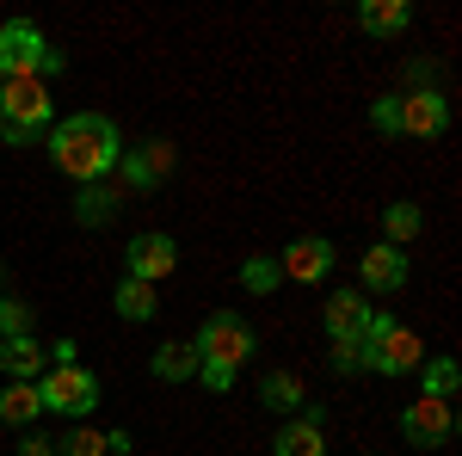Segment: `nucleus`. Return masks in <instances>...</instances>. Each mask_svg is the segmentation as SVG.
Returning a JSON list of instances; mask_svg holds the SVG:
<instances>
[{
	"mask_svg": "<svg viewBox=\"0 0 462 456\" xmlns=\"http://www.w3.org/2000/svg\"><path fill=\"white\" fill-rule=\"evenodd\" d=\"M43 148H50L56 173H69L74 185H99V179L117 167L124 136H117V124H111L106 111H74V117H56V124H50Z\"/></svg>",
	"mask_w": 462,
	"mask_h": 456,
	"instance_id": "f257e3e1",
	"label": "nucleus"
},
{
	"mask_svg": "<svg viewBox=\"0 0 462 456\" xmlns=\"http://www.w3.org/2000/svg\"><path fill=\"white\" fill-rule=\"evenodd\" d=\"M50 124H56V99L43 80H0V142L32 148L50 136Z\"/></svg>",
	"mask_w": 462,
	"mask_h": 456,
	"instance_id": "f03ea898",
	"label": "nucleus"
},
{
	"mask_svg": "<svg viewBox=\"0 0 462 456\" xmlns=\"http://www.w3.org/2000/svg\"><path fill=\"white\" fill-rule=\"evenodd\" d=\"M62 69H69L62 50H50V37L37 32L32 19L0 25V80H50Z\"/></svg>",
	"mask_w": 462,
	"mask_h": 456,
	"instance_id": "7ed1b4c3",
	"label": "nucleus"
},
{
	"mask_svg": "<svg viewBox=\"0 0 462 456\" xmlns=\"http://www.w3.org/2000/svg\"><path fill=\"white\" fill-rule=\"evenodd\" d=\"M37 401H43V414H62V420L80 425L93 407H99V377L80 370V364H69V370H43V377H37Z\"/></svg>",
	"mask_w": 462,
	"mask_h": 456,
	"instance_id": "20e7f679",
	"label": "nucleus"
},
{
	"mask_svg": "<svg viewBox=\"0 0 462 456\" xmlns=\"http://www.w3.org/2000/svg\"><path fill=\"white\" fill-rule=\"evenodd\" d=\"M191 351H198V364L210 358V364H247L253 351H259V340H253V327L241 315H228V309H216L204 327H198V340H191Z\"/></svg>",
	"mask_w": 462,
	"mask_h": 456,
	"instance_id": "39448f33",
	"label": "nucleus"
},
{
	"mask_svg": "<svg viewBox=\"0 0 462 456\" xmlns=\"http://www.w3.org/2000/svg\"><path fill=\"white\" fill-rule=\"evenodd\" d=\"M420 364H426V340L407 333V327H389V333H376V340L357 346V370H376V377H407Z\"/></svg>",
	"mask_w": 462,
	"mask_h": 456,
	"instance_id": "423d86ee",
	"label": "nucleus"
},
{
	"mask_svg": "<svg viewBox=\"0 0 462 456\" xmlns=\"http://www.w3.org/2000/svg\"><path fill=\"white\" fill-rule=\"evenodd\" d=\"M401 438H407L413 451L450 444V438H457V407H450V401H431V395H413V401L401 407Z\"/></svg>",
	"mask_w": 462,
	"mask_h": 456,
	"instance_id": "0eeeda50",
	"label": "nucleus"
},
{
	"mask_svg": "<svg viewBox=\"0 0 462 456\" xmlns=\"http://www.w3.org/2000/svg\"><path fill=\"white\" fill-rule=\"evenodd\" d=\"M179 167V148L167 136H148L143 148H130V154H117V167L111 173L124 179V191H154V185H167V173Z\"/></svg>",
	"mask_w": 462,
	"mask_h": 456,
	"instance_id": "6e6552de",
	"label": "nucleus"
},
{
	"mask_svg": "<svg viewBox=\"0 0 462 456\" xmlns=\"http://www.w3.org/2000/svg\"><path fill=\"white\" fill-rule=\"evenodd\" d=\"M167 272H179V241H173V235H161V228H148V235H130V247H124V278L161 284Z\"/></svg>",
	"mask_w": 462,
	"mask_h": 456,
	"instance_id": "1a4fd4ad",
	"label": "nucleus"
},
{
	"mask_svg": "<svg viewBox=\"0 0 462 456\" xmlns=\"http://www.w3.org/2000/svg\"><path fill=\"white\" fill-rule=\"evenodd\" d=\"M444 130H450V99H444L438 87H413V93H401V136L438 142Z\"/></svg>",
	"mask_w": 462,
	"mask_h": 456,
	"instance_id": "9d476101",
	"label": "nucleus"
},
{
	"mask_svg": "<svg viewBox=\"0 0 462 456\" xmlns=\"http://www.w3.org/2000/svg\"><path fill=\"white\" fill-rule=\"evenodd\" d=\"M333 241L327 235H296V241L284 247V259H278V272L284 278H296V284H327L333 278Z\"/></svg>",
	"mask_w": 462,
	"mask_h": 456,
	"instance_id": "9b49d317",
	"label": "nucleus"
},
{
	"mask_svg": "<svg viewBox=\"0 0 462 456\" xmlns=\"http://www.w3.org/2000/svg\"><path fill=\"white\" fill-rule=\"evenodd\" d=\"M272 456H327V407H302V420L278 425V438H272Z\"/></svg>",
	"mask_w": 462,
	"mask_h": 456,
	"instance_id": "f8f14e48",
	"label": "nucleus"
},
{
	"mask_svg": "<svg viewBox=\"0 0 462 456\" xmlns=\"http://www.w3.org/2000/svg\"><path fill=\"white\" fill-rule=\"evenodd\" d=\"M357 278H364V290H376V296H389V290H401V284L413 278V265H407V253L389 241H376L364 259H357Z\"/></svg>",
	"mask_w": 462,
	"mask_h": 456,
	"instance_id": "ddd939ff",
	"label": "nucleus"
},
{
	"mask_svg": "<svg viewBox=\"0 0 462 456\" xmlns=\"http://www.w3.org/2000/svg\"><path fill=\"white\" fill-rule=\"evenodd\" d=\"M364 321H370V296L364 290H333L327 296V340L333 346H357L364 340Z\"/></svg>",
	"mask_w": 462,
	"mask_h": 456,
	"instance_id": "4468645a",
	"label": "nucleus"
},
{
	"mask_svg": "<svg viewBox=\"0 0 462 456\" xmlns=\"http://www.w3.org/2000/svg\"><path fill=\"white\" fill-rule=\"evenodd\" d=\"M0 370H6V383H37V377L50 370V351L37 346L32 333H19V340H0Z\"/></svg>",
	"mask_w": 462,
	"mask_h": 456,
	"instance_id": "2eb2a0df",
	"label": "nucleus"
},
{
	"mask_svg": "<svg viewBox=\"0 0 462 456\" xmlns=\"http://www.w3.org/2000/svg\"><path fill=\"white\" fill-rule=\"evenodd\" d=\"M357 25H364V37H401L413 25V6L407 0H364L357 6Z\"/></svg>",
	"mask_w": 462,
	"mask_h": 456,
	"instance_id": "dca6fc26",
	"label": "nucleus"
},
{
	"mask_svg": "<svg viewBox=\"0 0 462 456\" xmlns=\"http://www.w3.org/2000/svg\"><path fill=\"white\" fill-rule=\"evenodd\" d=\"M117 210H124V191L106 185V179H99V185H80V198H74V222H80V228H106Z\"/></svg>",
	"mask_w": 462,
	"mask_h": 456,
	"instance_id": "f3484780",
	"label": "nucleus"
},
{
	"mask_svg": "<svg viewBox=\"0 0 462 456\" xmlns=\"http://www.w3.org/2000/svg\"><path fill=\"white\" fill-rule=\"evenodd\" d=\"M37 414H43V401H37V383H6V388H0V425H13V432H32Z\"/></svg>",
	"mask_w": 462,
	"mask_h": 456,
	"instance_id": "a211bd4d",
	"label": "nucleus"
},
{
	"mask_svg": "<svg viewBox=\"0 0 462 456\" xmlns=\"http://www.w3.org/2000/svg\"><path fill=\"white\" fill-rule=\"evenodd\" d=\"M148 370H154L161 383H191V377H198V351H191V340H185V346H179V340H167V346H154Z\"/></svg>",
	"mask_w": 462,
	"mask_h": 456,
	"instance_id": "6ab92c4d",
	"label": "nucleus"
},
{
	"mask_svg": "<svg viewBox=\"0 0 462 456\" xmlns=\"http://www.w3.org/2000/svg\"><path fill=\"white\" fill-rule=\"evenodd\" d=\"M111 309H117L124 321H136V327H143V321H154V315H161V296H154V284L124 278V284H117V296H111Z\"/></svg>",
	"mask_w": 462,
	"mask_h": 456,
	"instance_id": "aec40b11",
	"label": "nucleus"
},
{
	"mask_svg": "<svg viewBox=\"0 0 462 456\" xmlns=\"http://www.w3.org/2000/svg\"><path fill=\"white\" fill-rule=\"evenodd\" d=\"M259 401H265L272 414H296L309 395H302V377H296V370H272V377L259 383Z\"/></svg>",
	"mask_w": 462,
	"mask_h": 456,
	"instance_id": "412c9836",
	"label": "nucleus"
},
{
	"mask_svg": "<svg viewBox=\"0 0 462 456\" xmlns=\"http://www.w3.org/2000/svg\"><path fill=\"white\" fill-rule=\"evenodd\" d=\"M420 228H426V210H420V204H389V210H383V235H389V247H401V253L420 241Z\"/></svg>",
	"mask_w": 462,
	"mask_h": 456,
	"instance_id": "4be33fe9",
	"label": "nucleus"
},
{
	"mask_svg": "<svg viewBox=\"0 0 462 456\" xmlns=\"http://www.w3.org/2000/svg\"><path fill=\"white\" fill-rule=\"evenodd\" d=\"M457 383H462V364H457V358H431V364H426V395H431V401H450Z\"/></svg>",
	"mask_w": 462,
	"mask_h": 456,
	"instance_id": "5701e85b",
	"label": "nucleus"
},
{
	"mask_svg": "<svg viewBox=\"0 0 462 456\" xmlns=\"http://www.w3.org/2000/svg\"><path fill=\"white\" fill-rule=\"evenodd\" d=\"M56 456H106V432H93V425L80 420L74 432L56 438Z\"/></svg>",
	"mask_w": 462,
	"mask_h": 456,
	"instance_id": "b1692460",
	"label": "nucleus"
},
{
	"mask_svg": "<svg viewBox=\"0 0 462 456\" xmlns=\"http://www.w3.org/2000/svg\"><path fill=\"white\" fill-rule=\"evenodd\" d=\"M278 278H284V272H278V259H265V253H253L247 265H241V284H247L253 296H265V290H278Z\"/></svg>",
	"mask_w": 462,
	"mask_h": 456,
	"instance_id": "393cba45",
	"label": "nucleus"
},
{
	"mask_svg": "<svg viewBox=\"0 0 462 456\" xmlns=\"http://www.w3.org/2000/svg\"><path fill=\"white\" fill-rule=\"evenodd\" d=\"M32 333V302L25 296H0V340H19Z\"/></svg>",
	"mask_w": 462,
	"mask_h": 456,
	"instance_id": "a878e982",
	"label": "nucleus"
},
{
	"mask_svg": "<svg viewBox=\"0 0 462 456\" xmlns=\"http://www.w3.org/2000/svg\"><path fill=\"white\" fill-rule=\"evenodd\" d=\"M198 383L210 388V395H235L241 370H235V364H210V358H204V364H198Z\"/></svg>",
	"mask_w": 462,
	"mask_h": 456,
	"instance_id": "bb28decb",
	"label": "nucleus"
},
{
	"mask_svg": "<svg viewBox=\"0 0 462 456\" xmlns=\"http://www.w3.org/2000/svg\"><path fill=\"white\" fill-rule=\"evenodd\" d=\"M370 124H376L383 136H401V93H389V99H376V106H370Z\"/></svg>",
	"mask_w": 462,
	"mask_h": 456,
	"instance_id": "cd10ccee",
	"label": "nucleus"
},
{
	"mask_svg": "<svg viewBox=\"0 0 462 456\" xmlns=\"http://www.w3.org/2000/svg\"><path fill=\"white\" fill-rule=\"evenodd\" d=\"M19 456H56V438H43V432H19Z\"/></svg>",
	"mask_w": 462,
	"mask_h": 456,
	"instance_id": "c85d7f7f",
	"label": "nucleus"
},
{
	"mask_svg": "<svg viewBox=\"0 0 462 456\" xmlns=\"http://www.w3.org/2000/svg\"><path fill=\"white\" fill-rule=\"evenodd\" d=\"M50 351V370H69V364H80V346L74 340H56V346H43Z\"/></svg>",
	"mask_w": 462,
	"mask_h": 456,
	"instance_id": "c756f323",
	"label": "nucleus"
},
{
	"mask_svg": "<svg viewBox=\"0 0 462 456\" xmlns=\"http://www.w3.org/2000/svg\"><path fill=\"white\" fill-rule=\"evenodd\" d=\"M136 451V438H130V425L124 432H106V456H130Z\"/></svg>",
	"mask_w": 462,
	"mask_h": 456,
	"instance_id": "7c9ffc66",
	"label": "nucleus"
},
{
	"mask_svg": "<svg viewBox=\"0 0 462 456\" xmlns=\"http://www.w3.org/2000/svg\"><path fill=\"white\" fill-rule=\"evenodd\" d=\"M333 370L339 377H357V346H333Z\"/></svg>",
	"mask_w": 462,
	"mask_h": 456,
	"instance_id": "2f4dec72",
	"label": "nucleus"
}]
</instances>
